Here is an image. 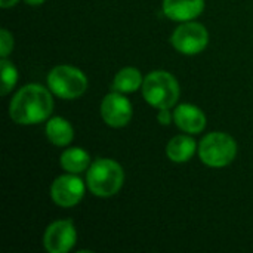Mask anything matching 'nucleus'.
Returning <instances> with one entry per match:
<instances>
[{
  "mask_svg": "<svg viewBox=\"0 0 253 253\" xmlns=\"http://www.w3.org/2000/svg\"><path fill=\"white\" fill-rule=\"evenodd\" d=\"M53 110L50 92L40 84H27L16 92L9 105V116L18 125H36L46 120Z\"/></svg>",
  "mask_w": 253,
  "mask_h": 253,
  "instance_id": "1",
  "label": "nucleus"
},
{
  "mask_svg": "<svg viewBox=\"0 0 253 253\" xmlns=\"http://www.w3.org/2000/svg\"><path fill=\"white\" fill-rule=\"evenodd\" d=\"M89 190L98 197H111L123 185L125 173L122 166L110 159H99L90 165L86 176Z\"/></svg>",
  "mask_w": 253,
  "mask_h": 253,
  "instance_id": "2",
  "label": "nucleus"
},
{
  "mask_svg": "<svg viewBox=\"0 0 253 253\" xmlns=\"http://www.w3.org/2000/svg\"><path fill=\"white\" fill-rule=\"evenodd\" d=\"M142 95L150 105L169 110L179 98V84L170 73L153 71L144 79Z\"/></svg>",
  "mask_w": 253,
  "mask_h": 253,
  "instance_id": "3",
  "label": "nucleus"
},
{
  "mask_svg": "<svg viewBox=\"0 0 253 253\" xmlns=\"http://www.w3.org/2000/svg\"><path fill=\"white\" fill-rule=\"evenodd\" d=\"M237 154L236 141L222 132H213L206 135L199 147V156L202 162L211 168H224L230 165Z\"/></svg>",
  "mask_w": 253,
  "mask_h": 253,
  "instance_id": "4",
  "label": "nucleus"
},
{
  "mask_svg": "<svg viewBox=\"0 0 253 253\" xmlns=\"http://www.w3.org/2000/svg\"><path fill=\"white\" fill-rule=\"evenodd\" d=\"M47 86L56 96L64 99H74L83 95L87 89V79L76 67L58 65L49 73Z\"/></svg>",
  "mask_w": 253,
  "mask_h": 253,
  "instance_id": "5",
  "label": "nucleus"
},
{
  "mask_svg": "<svg viewBox=\"0 0 253 253\" xmlns=\"http://www.w3.org/2000/svg\"><path fill=\"white\" fill-rule=\"evenodd\" d=\"M209 42L208 30L197 22L187 21L181 27H178L172 34L173 47L184 55H196L202 52Z\"/></svg>",
  "mask_w": 253,
  "mask_h": 253,
  "instance_id": "6",
  "label": "nucleus"
},
{
  "mask_svg": "<svg viewBox=\"0 0 253 253\" xmlns=\"http://www.w3.org/2000/svg\"><path fill=\"white\" fill-rule=\"evenodd\" d=\"M77 234L71 221H56L47 227L43 236V246L50 253H67L76 245Z\"/></svg>",
  "mask_w": 253,
  "mask_h": 253,
  "instance_id": "7",
  "label": "nucleus"
},
{
  "mask_svg": "<svg viewBox=\"0 0 253 253\" xmlns=\"http://www.w3.org/2000/svg\"><path fill=\"white\" fill-rule=\"evenodd\" d=\"M50 196L58 206L73 208L76 206L84 196V185L80 178L70 175L58 176L50 188Z\"/></svg>",
  "mask_w": 253,
  "mask_h": 253,
  "instance_id": "8",
  "label": "nucleus"
},
{
  "mask_svg": "<svg viewBox=\"0 0 253 253\" xmlns=\"http://www.w3.org/2000/svg\"><path fill=\"white\" fill-rule=\"evenodd\" d=\"M101 116L111 127H123L132 119V105L120 92L107 95L101 104Z\"/></svg>",
  "mask_w": 253,
  "mask_h": 253,
  "instance_id": "9",
  "label": "nucleus"
},
{
  "mask_svg": "<svg viewBox=\"0 0 253 253\" xmlns=\"http://www.w3.org/2000/svg\"><path fill=\"white\" fill-rule=\"evenodd\" d=\"M175 125L187 133H199L206 126V117L200 108L191 104H181L173 113Z\"/></svg>",
  "mask_w": 253,
  "mask_h": 253,
  "instance_id": "10",
  "label": "nucleus"
},
{
  "mask_svg": "<svg viewBox=\"0 0 253 253\" xmlns=\"http://www.w3.org/2000/svg\"><path fill=\"white\" fill-rule=\"evenodd\" d=\"M205 9V0H163V12L168 18L187 22L197 18Z\"/></svg>",
  "mask_w": 253,
  "mask_h": 253,
  "instance_id": "11",
  "label": "nucleus"
},
{
  "mask_svg": "<svg viewBox=\"0 0 253 253\" xmlns=\"http://www.w3.org/2000/svg\"><path fill=\"white\" fill-rule=\"evenodd\" d=\"M46 136L56 147L68 145L74 138V130L71 125L62 117H53L46 125Z\"/></svg>",
  "mask_w": 253,
  "mask_h": 253,
  "instance_id": "12",
  "label": "nucleus"
},
{
  "mask_svg": "<svg viewBox=\"0 0 253 253\" xmlns=\"http://www.w3.org/2000/svg\"><path fill=\"white\" fill-rule=\"evenodd\" d=\"M196 153V142L193 138L179 135L170 139V142L166 147L168 157L175 163H185L188 162Z\"/></svg>",
  "mask_w": 253,
  "mask_h": 253,
  "instance_id": "13",
  "label": "nucleus"
},
{
  "mask_svg": "<svg viewBox=\"0 0 253 253\" xmlns=\"http://www.w3.org/2000/svg\"><path fill=\"white\" fill-rule=\"evenodd\" d=\"M142 83L144 82H142L141 73L136 68L127 67V68L120 70L116 74L114 82H113V89L120 93H130V92L138 90Z\"/></svg>",
  "mask_w": 253,
  "mask_h": 253,
  "instance_id": "14",
  "label": "nucleus"
},
{
  "mask_svg": "<svg viewBox=\"0 0 253 253\" xmlns=\"http://www.w3.org/2000/svg\"><path fill=\"white\" fill-rule=\"evenodd\" d=\"M89 163L90 157L82 148H70L61 156V166L68 173H80L87 169Z\"/></svg>",
  "mask_w": 253,
  "mask_h": 253,
  "instance_id": "15",
  "label": "nucleus"
},
{
  "mask_svg": "<svg viewBox=\"0 0 253 253\" xmlns=\"http://www.w3.org/2000/svg\"><path fill=\"white\" fill-rule=\"evenodd\" d=\"M0 67H1V89H0V93L7 95L12 90V87L15 86L16 80H18V71L12 65V62H9L6 58H1Z\"/></svg>",
  "mask_w": 253,
  "mask_h": 253,
  "instance_id": "16",
  "label": "nucleus"
},
{
  "mask_svg": "<svg viewBox=\"0 0 253 253\" xmlns=\"http://www.w3.org/2000/svg\"><path fill=\"white\" fill-rule=\"evenodd\" d=\"M0 47H1V52H0L1 58H6L12 52V47H13V37L6 28H1L0 31Z\"/></svg>",
  "mask_w": 253,
  "mask_h": 253,
  "instance_id": "17",
  "label": "nucleus"
},
{
  "mask_svg": "<svg viewBox=\"0 0 253 253\" xmlns=\"http://www.w3.org/2000/svg\"><path fill=\"white\" fill-rule=\"evenodd\" d=\"M157 120H159V123L163 125V126H168V125L172 122V116H170V113L168 111V108H162V110H160V113H159V116H157Z\"/></svg>",
  "mask_w": 253,
  "mask_h": 253,
  "instance_id": "18",
  "label": "nucleus"
},
{
  "mask_svg": "<svg viewBox=\"0 0 253 253\" xmlns=\"http://www.w3.org/2000/svg\"><path fill=\"white\" fill-rule=\"evenodd\" d=\"M18 3V0H0V6L3 9H7V7H12Z\"/></svg>",
  "mask_w": 253,
  "mask_h": 253,
  "instance_id": "19",
  "label": "nucleus"
},
{
  "mask_svg": "<svg viewBox=\"0 0 253 253\" xmlns=\"http://www.w3.org/2000/svg\"><path fill=\"white\" fill-rule=\"evenodd\" d=\"M28 4H31V6H40V4H43L44 3V0H25Z\"/></svg>",
  "mask_w": 253,
  "mask_h": 253,
  "instance_id": "20",
  "label": "nucleus"
}]
</instances>
